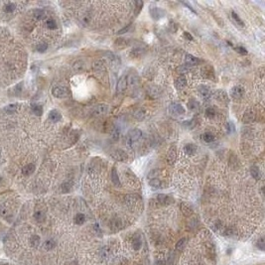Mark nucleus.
<instances>
[{
    "mask_svg": "<svg viewBox=\"0 0 265 265\" xmlns=\"http://www.w3.org/2000/svg\"><path fill=\"white\" fill-rule=\"evenodd\" d=\"M0 181H1V178H0Z\"/></svg>",
    "mask_w": 265,
    "mask_h": 265,
    "instance_id": "obj_55",
    "label": "nucleus"
},
{
    "mask_svg": "<svg viewBox=\"0 0 265 265\" xmlns=\"http://www.w3.org/2000/svg\"><path fill=\"white\" fill-rule=\"evenodd\" d=\"M52 93L55 98H66V96L68 95V89L65 88V86H55V88H53V89H52Z\"/></svg>",
    "mask_w": 265,
    "mask_h": 265,
    "instance_id": "obj_4",
    "label": "nucleus"
},
{
    "mask_svg": "<svg viewBox=\"0 0 265 265\" xmlns=\"http://www.w3.org/2000/svg\"><path fill=\"white\" fill-rule=\"evenodd\" d=\"M126 80H127V85H130V86H135L139 83L138 77H137L136 74H130L128 77H126Z\"/></svg>",
    "mask_w": 265,
    "mask_h": 265,
    "instance_id": "obj_27",
    "label": "nucleus"
},
{
    "mask_svg": "<svg viewBox=\"0 0 265 265\" xmlns=\"http://www.w3.org/2000/svg\"><path fill=\"white\" fill-rule=\"evenodd\" d=\"M250 174L255 180H259L260 179V171H259V169H258V167L252 166L250 168Z\"/></svg>",
    "mask_w": 265,
    "mask_h": 265,
    "instance_id": "obj_28",
    "label": "nucleus"
},
{
    "mask_svg": "<svg viewBox=\"0 0 265 265\" xmlns=\"http://www.w3.org/2000/svg\"><path fill=\"white\" fill-rule=\"evenodd\" d=\"M187 243H188V239H187V238H182V239H180V240L176 243V250H177V251H180V252H181V251H183L184 249L186 248Z\"/></svg>",
    "mask_w": 265,
    "mask_h": 265,
    "instance_id": "obj_25",
    "label": "nucleus"
},
{
    "mask_svg": "<svg viewBox=\"0 0 265 265\" xmlns=\"http://www.w3.org/2000/svg\"><path fill=\"white\" fill-rule=\"evenodd\" d=\"M184 36H185L186 38L189 40V41H193V37L189 32H186V31H185V32H184Z\"/></svg>",
    "mask_w": 265,
    "mask_h": 265,
    "instance_id": "obj_51",
    "label": "nucleus"
},
{
    "mask_svg": "<svg viewBox=\"0 0 265 265\" xmlns=\"http://www.w3.org/2000/svg\"><path fill=\"white\" fill-rule=\"evenodd\" d=\"M40 241H41V238H40L39 235H32L30 238V244L32 247L37 248L40 245Z\"/></svg>",
    "mask_w": 265,
    "mask_h": 265,
    "instance_id": "obj_26",
    "label": "nucleus"
},
{
    "mask_svg": "<svg viewBox=\"0 0 265 265\" xmlns=\"http://www.w3.org/2000/svg\"><path fill=\"white\" fill-rule=\"evenodd\" d=\"M214 98H216L217 100L223 102V103H224V102H229L227 95L226 92H223V90H217V92L214 93Z\"/></svg>",
    "mask_w": 265,
    "mask_h": 265,
    "instance_id": "obj_13",
    "label": "nucleus"
},
{
    "mask_svg": "<svg viewBox=\"0 0 265 265\" xmlns=\"http://www.w3.org/2000/svg\"><path fill=\"white\" fill-rule=\"evenodd\" d=\"M111 181H112V183H113L114 186H116V187L120 186V180H119V178H118L117 171H116V168H115V167L111 171Z\"/></svg>",
    "mask_w": 265,
    "mask_h": 265,
    "instance_id": "obj_22",
    "label": "nucleus"
},
{
    "mask_svg": "<svg viewBox=\"0 0 265 265\" xmlns=\"http://www.w3.org/2000/svg\"><path fill=\"white\" fill-rule=\"evenodd\" d=\"M181 211H182V213L184 214V216L186 217L192 216L193 213H194L191 205L187 204V202H182V204H181Z\"/></svg>",
    "mask_w": 265,
    "mask_h": 265,
    "instance_id": "obj_12",
    "label": "nucleus"
},
{
    "mask_svg": "<svg viewBox=\"0 0 265 265\" xmlns=\"http://www.w3.org/2000/svg\"><path fill=\"white\" fill-rule=\"evenodd\" d=\"M254 118H255V114L251 109H247L245 111L244 115H243V121H244L245 123L252 122V121L254 120Z\"/></svg>",
    "mask_w": 265,
    "mask_h": 265,
    "instance_id": "obj_16",
    "label": "nucleus"
},
{
    "mask_svg": "<svg viewBox=\"0 0 265 265\" xmlns=\"http://www.w3.org/2000/svg\"><path fill=\"white\" fill-rule=\"evenodd\" d=\"M176 159H177V148L176 146H172V147H170V149L168 150V153L166 156L167 163L169 165H174L176 162Z\"/></svg>",
    "mask_w": 265,
    "mask_h": 265,
    "instance_id": "obj_5",
    "label": "nucleus"
},
{
    "mask_svg": "<svg viewBox=\"0 0 265 265\" xmlns=\"http://www.w3.org/2000/svg\"><path fill=\"white\" fill-rule=\"evenodd\" d=\"M141 245H142L141 238L139 237L138 234H135L132 239V246H133L134 250H138V249H140L141 248Z\"/></svg>",
    "mask_w": 265,
    "mask_h": 265,
    "instance_id": "obj_21",
    "label": "nucleus"
},
{
    "mask_svg": "<svg viewBox=\"0 0 265 265\" xmlns=\"http://www.w3.org/2000/svg\"><path fill=\"white\" fill-rule=\"evenodd\" d=\"M34 171H35V165L30 163V164L26 165V166L23 168L22 173H23V175H25V176H30L34 173Z\"/></svg>",
    "mask_w": 265,
    "mask_h": 265,
    "instance_id": "obj_19",
    "label": "nucleus"
},
{
    "mask_svg": "<svg viewBox=\"0 0 265 265\" xmlns=\"http://www.w3.org/2000/svg\"><path fill=\"white\" fill-rule=\"evenodd\" d=\"M189 71V68H188V67H186V66H183V67L178 68V71H179V73H181V74L187 73V71Z\"/></svg>",
    "mask_w": 265,
    "mask_h": 265,
    "instance_id": "obj_50",
    "label": "nucleus"
},
{
    "mask_svg": "<svg viewBox=\"0 0 265 265\" xmlns=\"http://www.w3.org/2000/svg\"><path fill=\"white\" fill-rule=\"evenodd\" d=\"M229 128L230 129L229 133H232V132H234V131H235V128H234V124L232 123V122H229Z\"/></svg>",
    "mask_w": 265,
    "mask_h": 265,
    "instance_id": "obj_52",
    "label": "nucleus"
},
{
    "mask_svg": "<svg viewBox=\"0 0 265 265\" xmlns=\"http://www.w3.org/2000/svg\"><path fill=\"white\" fill-rule=\"evenodd\" d=\"M235 51L238 52L239 54H242V55H246V54H247V51H246V49L243 48V47H236Z\"/></svg>",
    "mask_w": 265,
    "mask_h": 265,
    "instance_id": "obj_48",
    "label": "nucleus"
},
{
    "mask_svg": "<svg viewBox=\"0 0 265 265\" xmlns=\"http://www.w3.org/2000/svg\"><path fill=\"white\" fill-rule=\"evenodd\" d=\"M175 85V88L177 89H183L185 86H187V79L185 76H180L177 77V80L174 83Z\"/></svg>",
    "mask_w": 265,
    "mask_h": 265,
    "instance_id": "obj_11",
    "label": "nucleus"
},
{
    "mask_svg": "<svg viewBox=\"0 0 265 265\" xmlns=\"http://www.w3.org/2000/svg\"><path fill=\"white\" fill-rule=\"evenodd\" d=\"M121 220H117V219H114L113 220L111 221V229L112 230H118L120 229L121 227H122V226H121Z\"/></svg>",
    "mask_w": 265,
    "mask_h": 265,
    "instance_id": "obj_35",
    "label": "nucleus"
},
{
    "mask_svg": "<svg viewBox=\"0 0 265 265\" xmlns=\"http://www.w3.org/2000/svg\"><path fill=\"white\" fill-rule=\"evenodd\" d=\"M201 60L199 59H198L197 57H194L193 55L191 54H187L185 56V63L187 65H189V66H194V65H199V63H201Z\"/></svg>",
    "mask_w": 265,
    "mask_h": 265,
    "instance_id": "obj_10",
    "label": "nucleus"
},
{
    "mask_svg": "<svg viewBox=\"0 0 265 265\" xmlns=\"http://www.w3.org/2000/svg\"><path fill=\"white\" fill-rule=\"evenodd\" d=\"M111 137H112V139H114V140H118L119 139V137H120V130H119V128H118V127H113V129H112V131H111Z\"/></svg>",
    "mask_w": 265,
    "mask_h": 265,
    "instance_id": "obj_38",
    "label": "nucleus"
},
{
    "mask_svg": "<svg viewBox=\"0 0 265 265\" xmlns=\"http://www.w3.org/2000/svg\"><path fill=\"white\" fill-rule=\"evenodd\" d=\"M47 27L49 28L50 30H55L57 28V22L54 19H49L47 21Z\"/></svg>",
    "mask_w": 265,
    "mask_h": 265,
    "instance_id": "obj_43",
    "label": "nucleus"
},
{
    "mask_svg": "<svg viewBox=\"0 0 265 265\" xmlns=\"http://www.w3.org/2000/svg\"><path fill=\"white\" fill-rule=\"evenodd\" d=\"M169 113L171 116L179 118L186 113V110L180 103H172L169 106Z\"/></svg>",
    "mask_w": 265,
    "mask_h": 265,
    "instance_id": "obj_2",
    "label": "nucleus"
},
{
    "mask_svg": "<svg viewBox=\"0 0 265 265\" xmlns=\"http://www.w3.org/2000/svg\"><path fill=\"white\" fill-rule=\"evenodd\" d=\"M17 109H18V104H17V103L9 104V105H7V106H5V107H4L5 112H6V113H9V114L14 113V112L16 111Z\"/></svg>",
    "mask_w": 265,
    "mask_h": 265,
    "instance_id": "obj_29",
    "label": "nucleus"
},
{
    "mask_svg": "<svg viewBox=\"0 0 265 265\" xmlns=\"http://www.w3.org/2000/svg\"><path fill=\"white\" fill-rule=\"evenodd\" d=\"M95 67H98V68H95V71H100L101 70H104V67H103V65H102L101 62H98V63H95Z\"/></svg>",
    "mask_w": 265,
    "mask_h": 265,
    "instance_id": "obj_49",
    "label": "nucleus"
},
{
    "mask_svg": "<svg viewBox=\"0 0 265 265\" xmlns=\"http://www.w3.org/2000/svg\"><path fill=\"white\" fill-rule=\"evenodd\" d=\"M145 115H146V112L143 109H137L135 112H134V117H135L137 120H143L145 117Z\"/></svg>",
    "mask_w": 265,
    "mask_h": 265,
    "instance_id": "obj_34",
    "label": "nucleus"
},
{
    "mask_svg": "<svg viewBox=\"0 0 265 265\" xmlns=\"http://www.w3.org/2000/svg\"><path fill=\"white\" fill-rule=\"evenodd\" d=\"M134 4H135V11H134V14L136 15H138L139 13H140V11H141V9H142V6H143V2L142 1H140V0H138V1H135L134 2Z\"/></svg>",
    "mask_w": 265,
    "mask_h": 265,
    "instance_id": "obj_40",
    "label": "nucleus"
},
{
    "mask_svg": "<svg viewBox=\"0 0 265 265\" xmlns=\"http://www.w3.org/2000/svg\"><path fill=\"white\" fill-rule=\"evenodd\" d=\"M205 116H207L208 118H214V116H216V110L211 107L207 108V110H205Z\"/></svg>",
    "mask_w": 265,
    "mask_h": 265,
    "instance_id": "obj_44",
    "label": "nucleus"
},
{
    "mask_svg": "<svg viewBox=\"0 0 265 265\" xmlns=\"http://www.w3.org/2000/svg\"><path fill=\"white\" fill-rule=\"evenodd\" d=\"M126 88H127V80H126V77H122L119 80H118V83H117V92H124V90L126 89Z\"/></svg>",
    "mask_w": 265,
    "mask_h": 265,
    "instance_id": "obj_17",
    "label": "nucleus"
},
{
    "mask_svg": "<svg viewBox=\"0 0 265 265\" xmlns=\"http://www.w3.org/2000/svg\"><path fill=\"white\" fill-rule=\"evenodd\" d=\"M71 187H73V185H71V182H65L62 185V190H63L64 193H68L71 190Z\"/></svg>",
    "mask_w": 265,
    "mask_h": 265,
    "instance_id": "obj_42",
    "label": "nucleus"
},
{
    "mask_svg": "<svg viewBox=\"0 0 265 265\" xmlns=\"http://www.w3.org/2000/svg\"><path fill=\"white\" fill-rule=\"evenodd\" d=\"M15 9H16V5H15L14 3H8V4H6L4 7V10L7 12V13H11V12H13Z\"/></svg>",
    "mask_w": 265,
    "mask_h": 265,
    "instance_id": "obj_41",
    "label": "nucleus"
},
{
    "mask_svg": "<svg viewBox=\"0 0 265 265\" xmlns=\"http://www.w3.org/2000/svg\"><path fill=\"white\" fill-rule=\"evenodd\" d=\"M86 221V217L83 214H77L76 217H74V223L77 226H80Z\"/></svg>",
    "mask_w": 265,
    "mask_h": 265,
    "instance_id": "obj_32",
    "label": "nucleus"
},
{
    "mask_svg": "<svg viewBox=\"0 0 265 265\" xmlns=\"http://www.w3.org/2000/svg\"><path fill=\"white\" fill-rule=\"evenodd\" d=\"M107 111H108V106L104 103H100V104L96 105L95 110H93V112H95V114L96 115V116H102V115L106 114Z\"/></svg>",
    "mask_w": 265,
    "mask_h": 265,
    "instance_id": "obj_9",
    "label": "nucleus"
},
{
    "mask_svg": "<svg viewBox=\"0 0 265 265\" xmlns=\"http://www.w3.org/2000/svg\"><path fill=\"white\" fill-rule=\"evenodd\" d=\"M165 265H176V256L174 254H171L169 257H168L167 263Z\"/></svg>",
    "mask_w": 265,
    "mask_h": 265,
    "instance_id": "obj_46",
    "label": "nucleus"
},
{
    "mask_svg": "<svg viewBox=\"0 0 265 265\" xmlns=\"http://www.w3.org/2000/svg\"><path fill=\"white\" fill-rule=\"evenodd\" d=\"M188 108H189V110H191L193 112L197 111V110H199V103L197 100H196V99L192 98L188 101Z\"/></svg>",
    "mask_w": 265,
    "mask_h": 265,
    "instance_id": "obj_20",
    "label": "nucleus"
},
{
    "mask_svg": "<svg viewBox=\"0 0 265 265\" xmlns=\"http://www.w3.org/2000/svg\"><path fill=\"white\" fill-rule=\"evenodd\" d=\"M256 245H257V247H258V248L261 249V250H264V248H265V241H264V238H263V237H261V238L259 239V240H257Z\"/></svg>",
    "mask_w": 265,
    "mask_h": 265,
    "instance_id": "obj_47",
    "label": "nucleus"
},
{
    "mask_svg": "<svg viewBox=\"0 0 265 265\" xmlns=\"http://www.w3.org/2000/svg\"><path fill=\"white\" fill-rule=\"evenodd\" d=\"M244 89L242 88V86H234V88H232V90H230V95H232V98L233 99H240L243 98V95H244Z\"/></svg>",
    "mask_w": 265,
    "mask_h": 265,
    "instance_id": "obj_6",
    "label": "nucleus"
},
{
    "mask_svg": "<svg viewBox=\"0 0 265 265\" xmlns=\"http://www.w3.org/2000/svg\"><path fill=\"white\" fill-rule=\"evenodd\" d=\"M202 140L207 143H211L214 140V136L211 132H205L202 134Z\"/></svg>",
    "mask_w": 265,
    "mask_h": 265,
    "instance_id": "obj_36",
    "label": "nucleus"
},
{
    "mask_svg": "<svg viewBox=\"0 0 265 265\" xmlns=\"http://www.w3.org/2000/svg\"><path fill=\"white\" fill-rule=\"evenodd\" d=\"M56 246V241L54 239H49V240H46L44 243V247L46 248V250H52L53 248H55Z\"/></svg>",
    "mask_w": 265,
    "mask_h": 265,
    "instance_id": "obj_37",
    "label": "nucleus"
},
{
    "mask_svg": "<svg viewBox=\"0 0 265 265\" xmlns=\"http://www.w3.org/2000/svg\"><path fill=\"white\" fill-rule=\"evenodd\" d=\"M155 201L159 205H168L172 204V202H174V199L172 197H170V196H168V195L160 194V195H158L157 197H156Z\"/></svg>",
    "mask_w": 265,
    "mask_h": 265,
    "instance_id": "obj_3",
    "label": "nucleus"
},
{
    "mask_svg": "<svg viewBox=\"0 0 265 265\" xmlns=\"http://www.w3.org/2000/svg\"><path fill=\"white\" fill-rule=\"evenodd\" d=\"M125 201H126V204L128 205L129 207H133V205H135L137 202H138L139 197H137L135 195H128L126 196Z\"/></svg>",
    "mask_w": 265,
    "mask_h": 265,
    "instance_id": "obj_18",
    "label": "nucleus"
},
{
    "mask_svg": "<svg viewBox=\"0 0 265 265\" xmlns=\"http://www.w3.org/2000/svg\"><path fill=\"white\" fill-rule=\"evenodd\" d=\"M150 14L153 19L155 20H158L160 19V18L163 17L164 15V11H162L160 8L158 7H154V8H150Z\"/></svg>",
    "mask_w": 265,
    "mask_h": 265,
    "instance_id": "obj_14",
    "label": "nucleus"
},
{
    "mask_svg": "<svg viewBox=\"0 0 265 265\" xmlns=\"http://www.w3.org/2000/svg\"><path fill=\"white\" fill-rule=\"evenodd\" d=\"M34 17L36 18V19L38 20H41V19H44V18L46 17V13L44 10H42V9H37V10L34 11Z\"/></svg>",
    "mask_w": 265,
    "mask_h": 265,
    "instance_id": "obj_31",
    "label": "nucleus"
},
{
    "mask_svg": "<svg viewBox=\"0 0 265 265\" xmlns=\"http://www.w3.org/2000/svg\"><path fill=\"white\" fill-rule=\"evenodd\" d=\"M232 18L233 20V22H234L236 25H238V26H244L243 21L240 19V18H239V16L235 13V12H232Z\"/></svg>",
    "mask_w": 265,
    "mask_h": 265,
    "instance_id": "obj_33",
    "label": "nucleus"
},
{
    "mask_svg": "<svg viewBox=\"0 0 265 265\" xmlns=\"http://www.w3.org/2000/svg\"><path fill=\"white\" fill-rule=\"evenodd\" d=\"M31 109L34 112V114L37 116H41L43 113V106L37 103H32L31 104Z\"/></svg>",
    "mask_w": 265,
    "mask_h": 265,
    "instance_id": "obj_23",
    "label": "nucleus"
},
{
    "mask_svg": "<svg viewBox=\"0 0 265 265\" xmlns=\"http://www.w3.org/2000/svg\"><path fill=\"white\" fill-rule=\"evenodd\" d=\"M142 137V131L140 129H132L126 135V145L129 148H134Z\"/></svg>",
    "mask_w": 265,
    "mask_h": 265,
    "instance_id": "obj_1",
    "label": "nucleus"
},
{
    "mask_svg": "<svg viewBox=\"0 0 265 265\" xmlns=\"http://www.w3.org/2000/svg\"><path fill=\"white\" fill-rule=\"evenodd\" d=\"M129 29V26L128 27H126V28H124V29H122V30H120L119 32H118V34H123V33H126V31Z\"/></svg>",
    "mask_w": 265,
    "mask_h": 265,
    "instance_id": "obj_53",
    "label": "nucleus"
},
{
    "mask_svg": "<svg viewBox=\"0 0 265 265\" xmlns=\"http://www.w3.org/2000/svg\"><path fill=\"white\" fill-rule=\"evenodd\" d=\"M184 150H185V152L187 154L193 155V154H195L196 152H197L198 148L195 144H191V143H190V144H187L185 147H184Z\"/></svg>",
    "mask_w": 265,
    "mask_h": 265,
    "instance_id": "obj_24",
    "label": "nucleus"
},
{
    "mask_svg": "<svg viewBox=\"0 0 265 265\" xmlns=\"http://www.w3.org/2000/svg\"><path fill=\"white\" fill-rule=\"evenodd\" d=\"M111 156H112V158L115 159V160L120 161V162H122V161L124 162V161H126L127 159H128V156H127V154L124 151L120 150V149H117V150L113 151V153L111 154Z\"/></svg>",
    "mask_w": 265,
    "mask_h": 265,
    "instance_id": "obj_8",
    "label": "nucleus"
},
{
    "mask_svg": "<svg viewBox=\"0 0 265 265\" xmlns=\"http://www.w3.org/2000/svg\"><path fill=\"white\" fill-rule=\"evenodd\" d=\"M155 265H165V263L163 262V261H157V262H156V264Z\"/></svg>",
    "mask_w": 265,
    "mask_h": 265,
    "instance_id": "obj_54",
    "label": "nucleus"
},
{
    "mask_svg": "<svg viewBox=\"0 0 265 265\" xmlns=\"http://www.w3.org/2000/svg\"><path fill=\"white\" fill-rule=\"evenodd\" d=\"M47 49H48V45H47L46 43H41V44H39L38 46H37V51L40 53L46 52Z\"/></svg>",
    "mask_w": 265,
    "mask_h": 265,
    "instance_id": "obj_45",
    "label": "nucleus"
},
{
    "mask_svg": "<svg viewBox=\"0 0 265 265\" xmlns=\"http://www.w3.org/2000/svg\"><path fill=\"white\" fill-rule=\"evenodd\" d=\"M49 119L53 121V122H58V121H60L62 119V114L58 110L53 109L50 111L49 113Z\"/></svg>",
    "mask_w": 265,
    "mask_h": 265,
    "instance_id": "obj_15",
    "label": "nucleus"
},
{
    "mask_svg": "<svg viewBox=\"0 0 265 265\" xmlns=\"http://www.w3.org/2000/svg\"><path fill=\"white\" fill-rule=\"evenodd\" d=\"M34 217H35V220L37 221H39V223H42V221L45 220V214H44V213H43V211H36L35 214H34Z\"/></svg>",
    "mask_w": 265,
    "mask_h": 265,
    "instance_id": "obj_39",
    "label": "nucleus"
},
{
    "mask_svg": "<svg viewBox=\"0 0 265 265\" xmlns=\"http://www.w3.org/2000/svg\"><path fill=\"white\" fill-rule=\"evenodd\" d=\"M149 185L155 189H160L162 187V182L157 178H154V179H151L149 181Z\"/></svg>",
    "mask_w": 265,
    "mask_h": 265,
    "instance_id": "obj_30",
    "label": "nucleus"
},
{
    "mask_svg": "<svg viewBox=\"0 0 265 265\" xmlns=\"http://www.w3.org/2000/svg\"><path fill=\"white\" fill-rule=\"evenodd\" d=\"M198 92H199V95L202 96L204 100H208V99L211 98V90H210V89L208 88V86H199V88L198 89Z\"/></svg>",
    "mask_w": 265,
    "mask_h": 265,
    "instance_id": "obj_7",
    "label": "nucleus"
}]
</instances>
